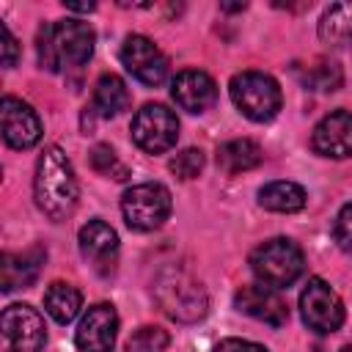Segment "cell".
I'll return each mask as SVG.
<instances>
[{"label": "cell", "mask_w": 352, "mask_h": 352, "mask_svg": "<svg viewBox=\"0 0 352 352\" xmlns=\"http://www.w3.org/2000/svg\"><path fill=\"white\" fill-rule=\"evenodd\" d=\"M33 198L36 206L50 217V220H66L80 198V184L72 168V160L60 146H47L36 162V176H33Z\"/></svg>", "instance_id": "6da1fadb"}, {"label": "cell", "mask_w": 352, "mask_h": 352, "mask_svg": "<svg viewBox=\"0 0 352 352\" xmlns=\"http://www.w3.org/2000/svg\"><path fill=\"white\" fill-rule=\"evenodd\" d=\"M94 41H96V36H94L88 22H80V19L47 22L38 30V38H36L38 63L47 72L80 69L91 60Z\"/></svg>", "instance_id": "7a4b0ae2"}, {"label": "cell", "mask_w": 352, "mask_h": 352, "mask_svg": "<svg viewBox=\"0 0 352 352\" xmlns=\"http://www.w3.org/2000/svg\"><path fill=\"white\" fill-rule=\"evenodd\" d=\"M154 297H157L160 308L170 319L182 322V324H192V322L204 319L206 311H209L206 289L201 286L198 278H192L182 267H165L157 275V280H154Z\"/></svg>", "instance_id": "3957f363"}, {"label": "cell", "mask_w": 352, "mask_h": 352, "mask_svg": "<svg viewBox=\"0 0 352 352\" xmlns=\"http://www.w3.org/2000/svg\"><path fill=\"white\" fill-rule=\"evenodd\" d=\"M250 270L256 272L258 283L272 286V289H286L302 275L305 256L297 242L286 236H275L250 253Z\"/></svg>", "instance_id": "277c9868"}, {"label": "cell", "mask_w": 352, "mask_h": 352, "mask_svg": "<svg viewBox=\"0 0 352 352\" xmlns=\"http://www.w3.org/2000/svg\"><path fill=\"white\" fill-rule=\"evenodd\" d=\"M228 94H231V102L236 104V110L250 118V121H270L278 116L280 110V88L278 82L264 74V72H239L231 77V85H228Z\"/></svg>", "instance_id": "5b68a950"}, {"label": "cell", "mask_w": 352, "mask_h": 352, "mask_svg": "<svg viewBox=\"0 0 352 352\" xmlns=\"http://www.w3.org/2000/svg\"><path fill=\"white\" fill-rule=\"evenodd\" d=\"M47 327L36 308L14 302L0 316V352H44Z\"/></svg>", "instance_id": "8992f818"}, {"label": "cell", "mask_w": 352, "mask_h": 352, "mask_svg": "<svg viewBox=\"0 0 352 352\" xmlns=\"http://www.w3.org/2000/svg\"><path fill=\"white\" fill-rule=\"evenodd\" d=\"M121 214L135 231H154L170 214V192L157 182H143L121 195Z\"/></svg>", "instance_id": "52a82bcc"}, {"label": "cell", "mask_w": 352, "mask_h": 352, "mask_svg": "<svg viewBox=\"0 0 352 352\" xmlns=\"http://www.w3.org/2000/svg\"><path fill=\"white\" fill-rule=\"evenodd\" d=\"M179 118L165 104H143L132 118V140L148 154H162L176 146Z\"/></svg>", "instance_id": "ba28073f"}, {"label": "cell", "mask_w": 352, "mask_h": 352, "mask_svg": "<svg viewBox=\"0 0 352 352\" xmlns=\"http://www.w3.org/2000/svg\"><path fill=\"white\" fill-rule=\"evenodd\" d=\"M300 314L302 322L308 324V330L314 333H336L344 324V302L336 294V289L322 280V278H311L308 286L300 294Z\"/></svg>", "instance_id": "9c48e42d"}, {"label": "cell", "mask_w": 352, "mask_h": 352, "mask_svg": "<svg viewBox=\"0 0 352 352\" xmlns=\"http://www.w3.org/2000/svg\"><path fill=\"white\" fill-rule=\"evenodd\" d=\"M121 63L143 85H160L168 77V58L151 38H146L140 33H132L124 38Z\"/></svg>", "instance_id": "30bf717a"}, {"label": "cell", "mask_w": 352, "mask_h": 352, "mask_svg": "<svg viewBox=\"0 0 352 352\" xmlns=\"http://www.w3.org/2000/svg\"><path fill=\"white\" fill-rule=\"evenodd\" d=\"M0 124H3L6 146L16 148V151H28L41 140V121H38L36 110L16 96H3Z\"/></svg>", "instance_id": "8fae6325"}, {"label": "cell", "mask_w": 352, "mask_h": 352, "mask_svg": "<svg viewBox=\"0 0 352 352\" xmlns=\"http://www.w3.org/2000/svg\"><path fill=\"white\" fill-rule=\"evenodd\" d=\"M118 336V314L107 302H96L80 319L74 330V344L80 352H113Z\"/></svg>", "instance_id": "7c38bea8"}, {"label": "cell", "mask_w": 352, "mask_h": 352, "mask_svg": "<svg viewBox=\"0 0 352 352\" xmlns=\"http://www.w3.org/2000/svg\"><path fill=\"white\" fill-rule=\"evenodd\" d=\"M234 305H236V311H242L245 316H250V319H256V322H264V324H270V327H280V324H286V319H289L286 300L278 294V289L264 286V283L242 286V289L234 294Z\"/></svg>", "instance_id": "4fadbf2b"}, {"label": "cell", "mask_w": 352, "mask_h": 352, "mask_svg": "<svg viewBox=\"0 0 352 352\" xmlns=\"http://www.w3.org/2000/svg\"><path fill=\"white\" fill-rule=\"evenodd\" d=\"M311 146L322 157H333V160L352 157V113L338 110V113L324 116L314 126Z\"/></svg>", "instance_id": "5bb4252c"}, {"label": "cell", "mask_w": 352, "mask_h": 352, "mask_svg": "<svg viewBox=\"0 0 352 352\" xmlns=\"http://www.w3.org/2000/svg\"><path fill=\"white\" fill-rule=\"evenodd\" d=\"M170 96L187 113H206L217 102V85L206 72L187 69V72H179L173 77Z\"/></svg>", "instance_id": "9a60e30c"}, {"label": "cell", "mask_w": 352, "mask_h": 352, "mask_svg": "<svg viewBox=\"0 0 352 352\" xmlns=\"http://www.w3.org/2000/svg\"><path fill=\"white\" fill-rule=\"evenodd\" d=\"M44 258H47L44 248H30V250H22V253H6L3 264H0V286H3V292H14L19 286L25 289V286L36 283Z\"/></svg>", "instance_id": "2e32d148"}, {"label": "cell", "mask_w": 352, "mask_h": 352, "mask_svg": "<svg viewBox=\"0 0 352 352\" xmlns=\"http://www.w3.org/2000/svg\"><path fill=\"white\" fill-rule=\"evenodd\" d=\"M77 242H80V253L94 264H107L118 253V234L104 220H88L80 228Z\"/></svg>", "instance_id": "e0dca14e"}, {"label": "cell", "mask_w": 352, "mask_h": 352, "mask_svg": "<svg viewBox=\"0 0 352 352\" xmlns=\"http://www.w3.org/2000/svg\"><path fill=\"white\" fill-rule=\"evenodd\" d=\"M264 160V151L256 140H248V138H236V140H228L217 148V165L226 170V173H245V170H253L256 165H261Z\"/></svg>", "instance_id": "ac0fdd59"}, {"label": "cell", "mask_w": 352, "mask_h": 352, "mask_svg": "<svg viewBox=\"0 0 352 352\" xmlns=\"http://www.w3.org/2000/svg\"><path fill=\"white\" fill-rule=\"evenodd\" d=\"M129 107L126 82L118 74H102L94 85V110L104 118H113Z\"/></svg>", "instance_id": "d6986e66"}, {"label": "cell", "mask_w": 352, "mask_h": 352, "mask_svg": "<svg viewBox=\"0 0 352 352\" xmlns=\"http://www.w3.org/2000/svg\"><path fill=\"white\" fill-rule=\"evenodd\" d=\"M44 308L47 314L58 322V324H69L80 308H82V294L80 289H74L72 283H63V280H55L47 286L44 292Z\"/></svg>", "instance_id": "ffe728a7"}, {"label": "cell", "mask_w": 352, "mask_h": 352, "mask_svg": "<svg viewBox=\"0 0 352 352\" xmlns=\"http://www.w3.org/2000/svg\"><path fill=\"white\" fill-rule=\"evenodd\" d=\"M305 190L294 182H270L258 190V204L270 212H300L305 206Z\"/></svg>", "instance_id": "44dd1931"}, {"label": "cell", "mask_w": 352, "mask_h": 352, "mask_svg": "<svg viewBox=\"0 0 352 352\" xmlns=\"http://www.w3.org/2000/svg\"><path fill=\"white\" fill-rule=\"evenodd\" d=\"M319 36L330 44L352 38V3L330 6L319 19Z\"/></svg>", "instance_id": "7402d4cb"}, {"label": "cell", "mask_w": 352, "mask_h": 352, "mask_svg": "<svg viewBox=\"0 0 352 352\" xmlns=\"http://www.w3.org/2000/svg\"><path fill=\"white\" fill-rule=\"evenodd\" d=\"M170 344V336L162 330V327H138L129 341H126V352H162L165 346Z\"/></svg>", "instance_id": "603a6c76"}, {"label": "cell", "mask_w": 352, "mask_h": 352, "mask_svg": "<svg viewBox=\"0 0 352 352\" xmlns=\"http://www.w3.org/2000/svg\"><path fill=\"white\" fill-rule=\"evenodd\" d=\"M305 85L311 91H336L341 85V69L336 63H319L305 72Z\"/></svg>", "instance_id": "cb8c5ba5"}, {"label": "cell", "mask_w": 352, "mask_h": 352, "mask_svg": "<svg viewBox=\"0 0 352 352\" xmlns=\"http://www.w3.org/2000/svg\"><path fill=\"white\" fill-rule=\"evenodd\" d=\"M91 165H94V170H99V173H104V176L126 179V168L118 162L116 151H113L110 146H104V143H99V146L91 148Z\"/></svg>", "instance_id": "d4e9b609"}, {"label": "cell", "mask_w": 352, "mask_h": 352, "mask_svg": "<svg viewBox=\"0 0 352 352\" xmlns=\"http://www.w3.org/2000/svg\"><path fill=\"white\" fill-rule=\"evenodd\" d=\"M204 151L201 148H184L179 151L173 160H170V170L179 176V179H195L201 170H204Z\"/></svg>", "instance_id": "484cf974"}, {"label": "cell", "mask_w": 352, "mask_h": 352, "mask_svg": "<svg viewBox=\"0 0 352 352\" xmlns=\"http://www.w3.org/2000/svg\"><path fill=\"white\" fill-rule=\"evenodd\" d=\"M333 236L344 250H352V204L341 206V212L336 214L333 223Z\"/></svg>", "instance_id": "4316f807"}, {"label": "cell", "mask_w": 352, "mask_h": 352, "mask_svg": "<svg viewBox=\"0 0 352 352\" xmlns=\"http://www.w3.org/2000/svg\"><path fill=\"white\" fill-rule=\"evenodd\" d=\"M0 47H3V66L11 69L19 58V47H16V38L11 36L8 25H0Z\"/></svg>", "instance_id": "83f0119b"}, {"label": "cell", "mask_w": 352, "mask_h": 352, "mask_svg": "<svg viewBox=\"0 0 352 352\" xmlns=\"http://www.w3.org/2000/svg\"><path fill=\"white\" fill-rule=\"evenodd\" d=\"M214 352H267V346L261 344H253V341H245V338H223Z\"/></svg>", "instance_id": "f1b7e54d"}, {"label": "cell", "mask_w": 352, "mask_h": 352, "mask_svg": "<svg viewBox=\"0 0 352 352\" xmlns=\"http://www.w3.org/2000/svg\"><path fill=\"white\" fill-rule=\"evenodd\" d=\"M66 11H77V14H91L96 8V3H63Z\"/></svg>", "instance_id": "f546056e"}, {"label": "cell", "mask_w": 352, "mask_h": 352, "mask_svg": "<svg viewBox=\"0 0 352 352\" xmlns=\"http://www.w3.org/2000/svg\"><path fill=\"white\" fill-rule=\"evenodd\" d=\"M341 352H352V344H349V346H344V349H341Z\"/></svg>", "instance_id": "4dcf8cb0"}]
</instances>
